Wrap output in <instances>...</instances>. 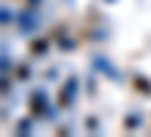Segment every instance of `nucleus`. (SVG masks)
I'll use <instances>...</instances> for the list:
<instances>
[{
  "instance_id": "nucleus-1",
  "label": "nucleus",
  "mask_w": 151,
  "mask_h": 137,
  "mask_svg": "<svg viewBox=\"0 0 151 137\" xmlns=\"http://www.w3.org/2000/svg\"><path fill=\"white\" fill-rule=\"evenodd\" d=\"M47 52H50V41H47V39H36V41H30V55H33V58H44Z\"/></svg>"
},
{
  "instance_id": "nucleus-2",
  "label": "nucleus",
  "mask_w": 151,
  "mask_h": 137,
  "mask_svg": "<svg viewBox=\"0 0 151 137\" xmlns=\"http://www.w3.org/2000/svg\"><path fill=\"white\" fill-rule=\"evenodd\" d=\"M74 80L72 82H69V85L63 88V93H60V99H58V107H69V104H72V96H74Z\"/></svg>"
},
{
  "instance_id": "nucleus-3",
  "label": "nucleus",
  "mask_w": 151,
  "mask_h": 137,
  "mask_svg": "<svg viewBox=\"0 0 151 137\" xmlns=\"http://www.w3.org/2000/svg\"><path fill=\"white\" fill-rule=\"evenodd\" d=\"M30 115H47V104H44L41 96L30 99Z\"/></svg>"
},
{
  "instance_id": "nucleus-4",
  "label": "nucleus",
  "mask_w": 151,
  "mask_h": 137,
  "mask_svg": "<svg viewBox=\"0 0 151 137\" xmlns=\"http://www.w3.org/2000/svg\"><path fill=\"white\" fill-rule=\"evenodd\" d=\"M135 85H137V88H146L148 93H151V82H148V80H143V77H135Z\"/></svg>"
},
{
  "instance_id": "nucleus-5",
  "label": "nucleus",
  "mask_w": 151,
  "mask_h": 137,
  "mask_svg": "<svg viewBox=\"0 0 151 137\" xmlns=\"http://www.w3.org/2000/svg\"><path fill=\"white\" fill-rule=\"evenodd\" d=\"M28 74H30L28 66H17V77H19V80H22V77H28Z\"/></svg>"
}]
</instances>
